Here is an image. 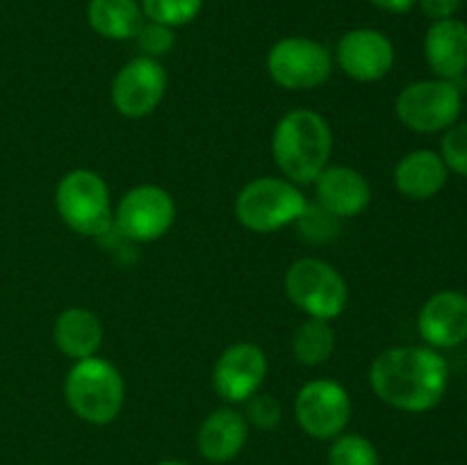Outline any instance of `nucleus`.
<instances>
[{
    "mask_svg": "<svg viewBox=\"0 0 467 465\" xmlns=\"http://www.w3.org/2000/svg\"><path fill=\"white\" fill-rule=\"evenodd\" d=\"M447 386V360L431 346H392L369 365V388L374 395L404 413H427L436 408Z\"/></svg>",
    "mask_w": 467,
    "mask_h": 465,
    "instance_id": "obj_1",
    "label": "nucleus"
},
{
    "mask_svg": "<svg viewBox=\"0 0 467 465\" xmlns=\"http://www.w3.org/2000/svg\"><path fill=\"white\" fill-rule=\"evenodd\" d=\"M333 132L315 109H292L278 119L272 132V155L283 178L295 185H313L328 167Z\"/></svg>",
    "mask_w": 467,
    "mask_h": 465,
    "instance_id": "obj_2",
    "label": "nucleus"
},
{
    "mask_svg": "<svg viewBox=\"0 0 467 465\" xmlns=\"http://www.w3.org/2000/svg\"><path fill=\"white\" fill-rule=\"evenodd\" d=\"M64 399L73 415L94 427H105L121 415L126 381L117 365L91 356L76 360L64 378Z\"/></svg>",
    "mask_w": 467,
    "mask_h": 465,
    "instance_id": "obj_3",
    "label": "nucleus"
},
{
    "mask_svg": "<svg viewBox=\"0 0 467 465\" xmlns=\"http://www.w3.org/2000/svg\"><path fill=\"white\" fill-rule=\"evenodd\" d=\"M308 199L287 178L263 176L246 182L235 199V217L251 232H276L296 223L308 210Z\"/></svg>",
    "mask_w": 467,
    "mask_h": 465,
    "instance_id": "obj_4",
    "label": "nucleus"
},
{
    "mask_svg": "<svg viewBox=\"0 0 467 465\" xmlns=\"http://www.w3.org/2000/svg\"><path fill=\"white\" fill-rule=\"evenodd\" d=\"M55 208L71 231L85 237H103L114 222L109 187L91 169L64 173L55 190Z\"/></svg>",
    "mask_w": 467,
    "mask_h": 465,
    "instance_id": "obj_5",
    "label": "nucleus"
},
{
    "mask_svg": "<svg viewBox=\"0 0 467 465\" xmlns=\"http://www.w3.org/2000/svg\"><path fill=\"white\" fill-rule=\"evenodd\" d=\"M285 294L308 317L331 322L345 313L349 287L327 260L299 258L285 274Z\"/></svg>",
    "mask_w": 467,
    "mask_h": 465,
    "instance_id": "obj_6",
    "label": "nucleus"
},
{
    "mask_svg": "<svg viewBox=\"0 0 467 465\" xmlns=\"http://www.w3.org/2000/svg\"><path fill=\"white\" fill-rule=\"evenodd\" d=\"M463 96L451 80H418L406 85L395 100L397 119L413 132L450 130L461 117Z\"/></svg>",
    "mask_w": 467,
    "mask_h": 465,
    "instance_id": "obj_7",
    "label": "nucleus"
},
{
    "mask_svg": "<svg viewBox=\"0 0 467 465\" xmlns=\"http://www.w3.org/2000/svg\"><path fill=\"white\" fill-rule=\"evenodd\" d=\"M267 73L283 89H317L331 78L333 57L319 41L308 36H283L269 48Z\"/></svg>",
    "mask_w": 467,
    "mask_h": 465,
    "instance_id": "obj_8",
    "label": "nucleus"
},
{
    "mask_svg": "<svg viewBox=\"0 0 467 465\" xmlns=\"http://www.w3.org/2000/svg\"><path fill=\"white\" fill-rule=\"evenodd\" d=\"M176 223V201L160 185H137L123 194L114 210L112 228L130 242H155Z\"/></svg>",
    "mask_w": 467,
    "mask_h": 465,
    "instance_id": "obj_9",
    "label": "nucleus"
},
{
    "mask_svg": "<svg viewBox=\"0 0 467 465\" xmlns=\"http://www.w3.org/2000/svg\"><path fill=\"white\" fill-rule=\"evenodd\" d=\"M351 410L349 392L336 378H313L295 397L296 424L315 440H333L345 433Z\"/></svg>",
    "mask_w": 467,
    "mask_h": 465,
    "instance_id": "obj_10",
    "label": "nucleus"
},
{
    "mask_svg": "<svg viewBox=\"0 0 467 465\" xmlns=\"http://www.w3.org/2000/svg\"><path fill=\"white\" fill-rule=\"evenodd\" d=\"M169 78L162 64L153 57L130 59L117 71L112 80V105L121 117L144 119L153 114L167 94Z\"/></svg>",
    "mask_w": 467,
    "mask_h": 465,
    "instance_id": "obj_11",
    "label": "nucleus"
},
{
    "mask_svg": "<svg viewBox=\"0 0 467 465\" xmlns=\"http://www.w3.org/2000/svg\"><path fill=\"white\" fill-rule=\"evenodd\" d=\"M269 372V360L263 346L254 342H235L226 346L213 369V388L228 404L249 401Z\"/></svg>",
    "mask_w": 467,
    "mask_h": 465,
    "instance_id": "obj_12",
    "label": "nucleus"
},
{
    "mask_svg": "<svg viewBox=\"0 0 467 465\" xmlns=\"http://www.w3.org/2000/svg\"><path fill=\"white\" fill-rule=\"evenodd\" d=\"M336 59L351 80L377 82L395 67V46L381 30L356 27L337 41Z\"/></svg>",
    "mask_w": 467,
    "mask_h": 465,
    "instance_id": "obj_13",
    "label": "nucleus"
},
{
    "mask_svg": "<svg viewBox=\"0 0 467 465\" xmlns=\"http://www.w3.org/2000/svg\"><path fill=\"white\" fill-rule=\"evenodd\" d=\"M418 331L431 349H454L467 340V296L459 290L436 292L418 315Z\"/></svg>",
    "mask_w": 467,
    "mask_h": 465,
    "instance_id": "obj_14",
    "label": "nucleus"
},
{
    "mask_svg": "<svg viewBox=\"0 0 467 465\" xmlns=\"http://www.w3.org/2000/svg\"><path fill=\"white\" fill-rule=\"evenodd\" d=\"M313 185L317 205L333 219L358 217L372 201V187L368 178L354 167H340V164L327 167Z\"/></svg>",
    "mask_w": 467,
    "mask_h": 465,
    "instance_id": "obj_15",
    "label": "nucleus"
},
{
    "mask_svg": "<svg viewBox=\"0 0 467 465\" xmlns=\"http://www.w3.org/2000/svg\"><path fill=\"white\" fill-rule=\"evenodd\" d=\"M246 440H249V422L240 410L228 408V406L213 410L201 422L199 433H196L199 454L214 465L231 463L233 459H237Z\"/></svg>",
    "mask_w": 467,
    "mask_h": 465,
    "instance_id": "obj_16",
    "label": "nucleus"
},
{
    "mask_svg": "<svg viewBox=\"0 0 467 465\" xmlns=\"http://www.w3.org/2000/svg\"><path fill=\"white\" fill-rule=\"evenodd\" d=\"M424 57L441 80L461 78L467 71V26L459 18L433 21L424 36Z\"/></svg>",
    "mask_w": 467,
    "mask_h": 465,
    "instance_id": "obj_17",
    "label": "nucleus"
},
{
    "mask_svg": "<svg viewBox=\"0 0 467 465\" xmlns=\"http://www.w3.org/2000/svg\"><path fill=\"white\" fill-rule=\"evenodd\" d=\"M447 181H450V169L436 150H410L395 167L397 191L410 201L433 199L441 194Z\"/></svg>",
    "mask_w": 467,
    "mask_h": 465,
    "instance_id": "obj_18",
    "label": "nucleus"
},
{
    "mask_svg": "<svg viewBox=\"0 0 467 465\" xmlns=\"http://www.w3.org/2000/svg\"><path fill=\"white\" fill-rule=\"evenodd\" d=\"M103 337L105 331L99 315L87 308H80V305L64 308L53 324L55 345H57V349L64 356L73 360L99 356Z\"/></svg>",
    "mask_w": 467,
    "mask_h": 465,
    "instance_id": "obj_19",
    "label": "nucleus"
},
{
    "mask_svg": "<svg viewBox=\"0 0 467 465\" xmlns=\"http://www.w3.org/2000/svg\"><path fill=\"white\" fill-rule=\"evenodd\" d=\"M87 21L103 39L132 41L146 18L140 0H89Z\"/></svg>",
    "mask_w": 467,
    "mask_h": 465,
    "instance_id": "obj_20",
    "label": "nucleus"
},
{
    "mask_svg": "<svg viewBox=\"0 0 467 465\" xmlns=\"http://www.w3.org/2000/svg\"><path fill=\"white\" fill-rule=\"evenodd\" d=\"M336 351V331L324 319H306L292 336V354L306 367H319L328 363Z\"/></svg>",
    "mask_w": 467,
    "mask_h": 465,
    "instance_id": "obj_21",
    "label": "nucleus"
},
{
    "mask_svg": "<svg viewBox=\"0 0 467 465\" xmlns=\"http://www.w3.org/2000/svg\"><path fill=\"white\" fill-rule=\"evenodd\" d=\"M328 465H381V456L369 438L340 433L328 447Z\"/></svg>",
    "mask_w": 467,
    "mask_h": 465,
    "instance_id": "obj_22",
    "label": "nucleus"
},
{
    "mask_svg": "<svg viewBox=\"0 0 467 465\" xmlns=\"http://www.w3.org/2000/svg\"><path fill=\"white\" fill-rule=\"evenodd\" d=\"M146 21L182 27L194 21L203 9V0H140Z\"/></svg>",
    "mask_w": 467,
    "mask_h": 465,
    "instance_id": "obj_23",
    "label": "nucleus"
},
{
    "mask_svg": "<svg viewBox=\"0 0 467 465\" xmlns=\"http://www.w3.org/2000/svg\"><path fill=\"white\" fill-rule=\"evenodd\" d=\"M132 41H135L137 48H140V53L144 57L158 59L173 48V44H176V32H173V27L162 26V23L144 21Z\"/></svg>",
    "mask_w": 467,
    "mask_h": 465,
    "instance_id": "obj_24",
    "label": "nucleus"
},
{
    "mask_svg": "<svg viewBox=\"0 0 467 465\" xmlns=\"http://www.w3.org/2000/svg\"><path fill=\"white\" fill-rule=\"evenodd\" d=\"M246 422L254 424L260 431H274L281 424L283 408L281 401L274 395H258L255 392L249 401H246Z\"/></svg>",
    "mask_w": 467,
    "mask_h": 465,
    "instance_id": "obj_25",
    "label": "nucleus"
},
{
    "mask_svg": "<svg viewBox=\"0 0 467 465\" xmlns=\"http://www.w3.org/2000/svg\"><path fill=\"white\" fill-rule=\"evenodd\" d=\"M441 155L450 171L467 178V123H454L445 132L441 144Z\"/></svg>",
    "mask_w": 467,
    "mask_h": 465,
    "instance_id": "obj_26",
    "label": "nucleus"
},
{
    "mask_svg": "<svg viewBox=\"0 0 467 465\" xmlns=\"http://www.w3.org/2000/svg\"><path fill=\"white\" fill-rule=\"evenodd\" d=\"M415 5H420V9L433 21H442V18H454L463 0H418Z\"/></svg>",
    "mask_w": 467,
    "mask_h": 465,
    "instance_id": "obj_27",
    "label": "nucleus"
},
{
    "mask_svg": "<svg viewBox=\"0 0 467 465\" xmlns=\"http://www.w3.org/2000/svg\"><path fill=\"white\" fill-rule=\"evenodd\" d=\"M369 5H374L377 9H383V12L390 14H406L415 7L418 0H368Z\"/></svg>",
    "mask_w": 467,
    "mask_h": 465,
    "instance_id": "obj_28",
    "label": "nucleus"
},
{
    "mask_svg": "<svg viewBox=\"0 0 467 465\" xmlns=\"http://www.w3.org/2000/svg\"><path fill=\"white\" fill-rule=\"evenodd\" d=\"M155 465H192V463H187V460H181V459H164Z\"/></svg>",
    "mask_w": 467,
    "mask_h": 465,
    "instance_id": "obj_29",
    "label": "nucleus"
}]
</instances>
